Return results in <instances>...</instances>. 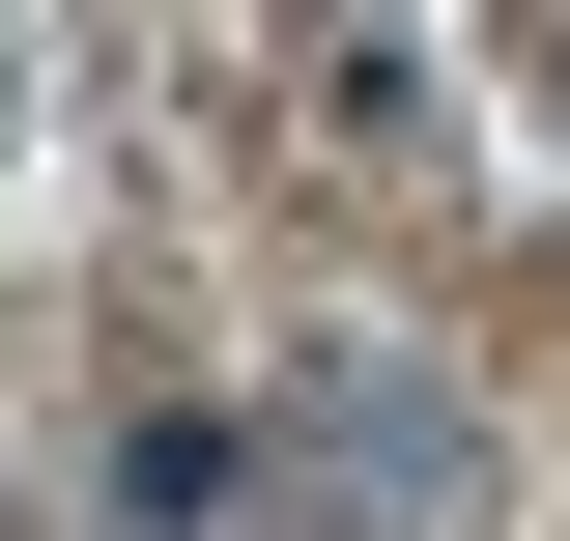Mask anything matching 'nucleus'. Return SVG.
<instances>
[{
	"label": "nucleus",
	"instance_id": "2",
	"mask_svg": "<svg viewBox=\"0 0 570 541\" xmlns=\"http://www.w3.org/2000/svg\"><path fill=\"white\" fill-rule=\"evenodd\" d=\"M513 86H542V115H570V0H513Z\"/></svg>",
	"mask_w": 570,
	"mask_h": 541
},
{
	"label": "nucleus",
	"instance_id": "1",
	"mask_svg": "<svg viewBox=\"0 0 570 541\" xmlns=\"http://www.w3.org/2000/svg\"><path fill=\"white\" fill-rule=\"evenodd\" d=\"M485 513V456H456V400L428 371H285V400H171L115 427V541H456Z\"/></svg>",
	"mask_w": 570,
	"mask_h": 541
}]
</instances>
